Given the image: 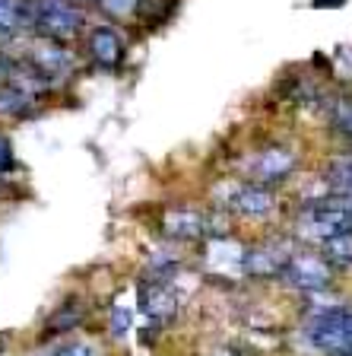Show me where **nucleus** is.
<instances>
[{"label": "nucleus", "instance_id": "f257e3e1", "mask_svg": "<svg viewBox=\"0 0 352 356\" xmlns=\"http://www.w3.org/2000/svg\"><path fill=\"white\" fill-rule=\"evenodd\" d=\"M301 341L315 353L352 356V305H327L315 312L301 327Z\"/></svg>", "mask_w": 352, "mask_h": 356}, {"label": "nucleus", "instance_id": "f03ea898", "mask_svg": "<svg viewBox=\"0 0 352 356\" xmlns=\"http://www.w3.org/2000/svg\"><path fill=\"white\" fill-rule=\"evenodd\" d=\"M295 232L308 242L324 245L327 238L343 236V232H352V204L346 197H317L308 200L299 213V222H295Z\"/></svg>", "mask_w": 352, "mask_h": 356}, {"label": "nucleus", "instance_id": "7ed1b4c3", "mask_svg": "<svg viewBox=\"0 0 352 356\" xmlns=\"http://www.w3.org/2000/svg\"><path fill=\"white\" fill-rule=\"evenodd\" d=\"M86 26L83 7L67 3V0H35V32L51 42L76 38Z\"/></svg>", "mask_w": 352, "mask_h": 356}, {"label": "nucleus", "instance_id": "20e7f679", "mask_svg": "<svg viewBox=\"0 0 352 356\" xmlns=\"http://www.w3.org/2000/svg\"><path fill=\"white\" fill-rule=\"evenodd\" d=\"M283 280L295 289H305V293H317V289H327L333 283V267L321 258V254L311 252H295L289 258L286 270H283Z\"/></svg>", "mask_w": 352, "mask_h": 356}, {"label": "nucleus", "instance_id": "39448f33", "mask_svg": "<svg viewBox=\"0 0 352 356\" xmlns=\"http://www.w3.org/2000/svg\"><path fill=\"white\" fill-rule=\"evenodd\" d=\"M292 254L295 248L289 242H264V245H254V248H244V274L257 277V280L283 277Z\"/></svg>", "mask_w": 352, "mask_h": 356}, {"label": "nucleus", "instance_id": "423d86ee", "mask_svg": "<svg viewBox=\"0 0 352 356\" xmlns=\"http://www.w3.org/2000/svg\"><path fill=\"white\" fill-rule=\"evenodd\" d=\"M26 60L29 64H35L38 70H42L48 80H64V76H70L74 74V67H76V60H74V54L67 51L60 42H51V38H42V35H35L32 38V44H29V51H26Z\"/></svg>", "mask_w": 352, "mask_h": 356}, {"label": "nucleus", "instance_id": "0eeeda50", "mask_svg": "<svg viewBox=\"0 0 352 356\" xmlns=\"http://www.w3.org/2000/svg\"><path fill=\"white\" fill-rule=\"evenodd\" d=\"M206 270L216 280H235L244 274V248L232 236L206 238Z\"/></svg>", "mask_w": 352, "mask_h": 356}, {"label": "nucleus", "instance_id": "6e6552de", "mask_svg": "<svg viewBox=\"0 0 352 356\" xmlns=\"http://www.w3.org/2000/svg\"><path fill=\"white\" fill-rule=\"evenodd\" d=\"M222 207L235 210V213L242 216H251V220H264V216L273 213V207H276V197H273V191L267 185H232V194L226 197V204Z\"/></svg>", "mask_w": 352, "mask_h": 356}, {"label": "nucleus", "instance_id": "1a4fd4ad", "mask_svg": "<svg viewBox=\"0 0 352 356\" xmlns=\"http://www.w3.org/2000/svg\"><path fill=\"white\" fill-rule=\"evenodd\" d=\"M162 232L175 242H191V238H210V216L200 210L187 207H171L162 216Z\"/></svg>", "mask_w": 352, "mask_h": 356}, {"label": "nucleus", "instance_id": "9d476101", "mask_svg": "<svg viewBox=\"0 0 352 356\" xmlns=\"http://www.w3.org/2000/svg\"><path fill=\"white\" fill-rule=\"evenodd\" d=\"M22 32H35V0H0V48Z\"/></svg>", "mask_w": 352, "mask_h": 356}, {"label": "nucleus", "instance_id": "9b49d317", "mask_svg": "<svg viewBox=\"0 0 352 356\" xmlns=\"http://www.w3.org/2000/svg\"><path fill=\"white\" fill-rule=\"evenodd\" d=\"M295 169V153L286 147H270L254 159V185H276V181H286Z\"/></svg>", "mask_w": 352, "mask_h": 356}, {"label": "nucleus", "instance_id": "f8f14e48", "mask_svg": "<svg viewBox=\"0 0 352 356\" xmlns=\"http://www.w3.org/2000/svg\"><path fill=\"white\" fill-rule=\"evenodd\" d=\"M83 318H86V305L80 299H67V302L54 305V312L42 327V341H64L67 334L80 331Z\"/></svg>", "mask_w": 352, "mask_h": 356}, {"label": "nucleus", "instance_id": "ddd939ff", "mask_svg": "<svg viewBox=\"0 0 352 356\" xmlns=\"http://www.w3.org/2000/svg\"><path fill=\"white\" fill-rule=\"evenodd\" d=\"M89 54H92V60H96L99 67H105V70H115V67H121V60H124V42H121V35H117L111 26H96V29L89 32Z\"/></svg>", "mask_w": 352, "mask_h": 356}, {"label": "nucleus", "instance_id": "4468645a", "mask_svg": "<svg viewBox=\"0 0 352 356\" xmlns=\"http://www.w3.org/2000/svg\"><path fill=\"white\" fill-rule=\"evenodd\" d=\"M32 108H35V99L29 92H22L10 83H0V118H26Z\"/></svg>", "mask_w": 352, "mask_h": 356}, {"label": "nucleus", "instance_id": "2eb2a0df", "mask_svg": "<svg viewBox=\"0 0 352 356\" xmlns=\"http://www.w3.org/2000/svg\"><path fill=\"white\" fill-rule=\"evenodd\" d=\"M321 258L330 267H352V232L327 238L321 245Z\"/></svg>", "mask_w": 352, "mask_h": 356}, {"label": "nucleus", "instance_id": "dca6fc26", "mask_svg": "<svg viewBox=\"0 0 352 356\" xmlns=\"http://www.w3.org/2000/svg\"><path fill=\"white\" fill-rule=\"evenodd\" d=\"M133 331V309L127 302H115L108 312V334L111 341H127Z\"/></svg>", "mask_w": 352, "mask_h": 356}, {"label": "nucleus", "instance_id": "f3484780", "mask_svg": "<svg viewBox=\"0 0 352 356\" xmlns=\"http://www.w3.org/2000/svg\"><path fill=\"white\" fill-rule=\"evenodd\" d=\"M44 356H105L102 347L86 337H67V341H58L54 347H48Z\"/></svg>", "mask_w": 352, "mask_h": 356}, {"label": "nucleus", "instance_id": "a211bd4d", "mask_svg": "<svg viewBox=\"0 0 352 356\" xmlns=\"http://www.w3.org/2000/svg\"><path fill=\"white\" fill-rule=\"evenodd\" d=\"M327 185L337 197H346L352 204V159H340L337 165H330V178Z\"/></svg>", "mask_w": 352, "mask_h": 356}, {"label": "nucleus", "instance_id": "6ab92c4d", "mask_svg": "<svg viewBox=\"0 0 352 356\" xmlns=\"http://www.w3.org/2000/svg\"><path fill=\"white\" fill-rule=\"evenodd\" d=\"M96 3L115 19H131L143 10V0H96Z\"/></svg>", "mask_w": 352, "mask_h": 356}, {"label": "nucleus", "instance_id": "aec40b11", "mask_svg": "<svg viewBox=\"0 0 352 356\" xmlns=\"http://www.w3.org/2000/svg\"><path fill=\"white\" fill-rule=\"evenodd\" d=\"M13 147H10V140L0 134V178L3 175H10V169H13Z\"/></svg>", "mask_w": 352, "mask_h": 356}, {"label": "nucleus", "instance_id": "412c9836", "mask_svg": "<svg viewBox=\"0 0 352 356\" xmlns=\"http://www.w3.org/2000/svg\"><path fill=\"white\" fill-rule=\"evenodd\" d=\"M333 124H337L340 131L352 134V102H349V105H340L337 115H333Z\"/></svg>", "mask_w": 352, "mask_h": 356}, {"label": "nucleus", "instance_id": "4be33fe9", "mask_svg": "<svg viewBox=\"0 0 352 356\" xmlns=\"http://www.w3.org/2000/svg\"><path fill=\"white\" fill-rule=\"evenodd\" d=\"M3 74H7V58H3V51H0V80H3Z\"/></svg>", "mask_w": 352, "mask_h": 356}, {"label": "nucleus", "instance_id": "5701e85b", "mask_svg": "<svg viewBox=\"0 0 352 356\" xmlns=\"http://www.w3.org/2000/svg\"><path fill=\"white\" fill-rule=\"evenodd\" d=\"M67 3H76V7H80V3H83V0H67Z\"/></svg>", "mask_w": 352, "mask_h": 356}]
</instances>
